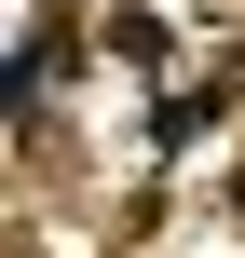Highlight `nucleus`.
Returning <instances> with one entry per match:
<instances>
[{"mask_svg":"<svg viewBox=\"0 0 245 258\" xmlns=\"http://www.w3.org/2000/svg\"><path fill=\"white\" fill-rule=\"evenodd\" d=\"M232 204H245V177H232Z\"/></svg>","mask_w":245,"mask_h":258,"instance_id":"f257e3e1","label":"nucleus"}]
</instances>
